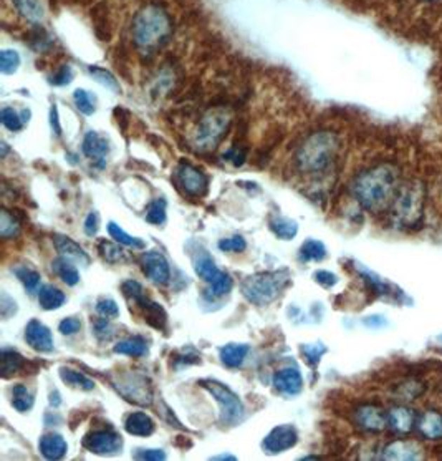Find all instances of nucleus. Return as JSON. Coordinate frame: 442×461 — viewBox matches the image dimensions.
I'll return each mask as SVG.
<instances>
[{
    "mask_svg": "<svg viewBox=\"0 0 442 461\" xmlns=\"http://www.w3.org/2000/svg\"><path fill=\"white\" fill-rule=\"evenodd\" d=\"M93 330H95V335L100 340L112 339V335L114 334V332H113L114 329L112 327V324L108 322L107 317H105V319H96L93 322Z\"/></svg>",
    "mask_w": 442,
    "mask_h": 461,
    "instance_id": "603ef678",
    "label": "nucleus"
},
{
    "mask_svg": "<svg viewBox=\"0 0 442 461\" xmlns=\"http://www.w3.org/2000/svg\"><path fill=\"white\" fill-rule=\"evenodd\" d=\"M441 340H442V337H441Z\"/></svg>",
    "mask_w": 442,
    "mask_h": 461,
    "instance_id": "e2e57ef3",
    "label": "nucleus"
},
{
    "mask_svg": "<svg viewBox=\"0 0 442 461\" xmlns=\"http://www.w3.org/2000/svg\"><path fill=\"white\" fill-rule=\"evenodd\" d=\"M114 352L121 353V355H128V357H135L140 358L142 355H146L147 352V344L146 340L136 335V337H130L126 340H121L114 345Z\"/></svg>",
    "mask_w": 442,
    "mask_h": 461,
    "instance_id": "cd10ccee",
    "label": "nucleus"
},
{
    "mask_svg": "<svg viewBox=\"0 0 442 461\" xmlns=\"http://www.w3.org/2000/svg\"><path fill=\"white\" fill-rule=\"evenodd\" d=\"M88 73L96 82L101 83L103 86H107L108 90H112L113 93H119V91H121L119 82L114 78L112 72L105 70V68H100V67H88Z\"/></svg>",
    "mask_w": 442,
    "mask_h": 461,
    "instance_id": "e433bc0d",
    "label": "nucleus"
},
{
    "mask_svg": "<svg viewBox=\"0 0 442 461\" xmlns=\"http://www.w3.org/2000/svg\"><path fill=\"white\" fill-rule=\"evenodd\" d=\"M326 352V347L323 344H316V345H303L302 347V353L305 355L307 362L310 363V365L315 367L316 363L320 362L321 355Z\"/></svg>",
    "mask_w": 442,
    "mask_h": 461,
    "instance_id": "09e8293b",
    "label": "nucleus"
},
{
    "mask_svg": "<svg viewBox=\"0 0 442 461\" xmlns=\"http://www.w3.org/2000/svg\"><path fill=\"white\" fill-rule=\"evenodd\" d=\"M55 241V247H57V251L60 252V256L65 257L68 261H75V262H80L83 266H88L90 264V257L88 254L85 252V249H83L80 244H76L73 239H70L68 236H57L53 238Z\"/></svg>",
    "mask_w": 442,
    "mask_h": 461,
    "instance_id": "a211bd4d",
    "label": "nucleus"
},
{
    "mask_svg": "<svg viewBox=\"0 0 442 461\" xmlns=\"http://www.w3.org/2000/svg\"><path fill=\"white\" fill-rule=\"evenodd\" d=\"M141 269L146 278L154 284H166L171 279V269H169L166 257L158 251L145 252L141 257Z\"/></svg>",
    "mask_w": 442,
    "mask_h": 461,
    "instance_id": "9b49d317",
    "label": "nucleus"
},
{
    "mask_svg": "<svg viewBox=\"0 0 442 461\" xmlns=\"http://www.w3.org/2000/svg\"><path fill=\"white\" fill-rule=\"evenodd\" d=\"M315 280L319 284L323 285V287H333V285L338 283V278L335 274H331L328 271H319L315 274Z\"/></svg>",
    "mask_w": 442,
    "mask_h": 461,
    "instance_id": "4d7b16f0",
    "label": "nucleus"
},
{
    "mask_svg": "<svg viewBox=\"0 0 442 461\" xmlns=\"http://www.w3.org/2000/svg\"><path fill=\"white\" fill-rule=\"evenodd\" d=\"M0 118H2V124L11 131H20L24 128L25 119H22L18 117V113L15 110L11 107H4L2 113H0Z\"/></svg>",
    "mask_w": 442,
    "mask_h": 461,
    "instance_id": "37998d69",
    "label": "nucleus"
},
{
    "mask_svg": "<svg viewBox=\"0 0 442 461\" xmlns=\"http://www.w3.org/2000/svg\"><path fill=\"white\" fill-rule=\"evenodd\" d=\"M417 430L427 440H441L442 438V415L437 412H426L419 418Z\"/></svg>",
    "mask_w": 442,
    "mask_h": 461,
    "instance_id": "4be33fe9",
    "label": "nucleus"
},
{
    "mask_svg": "<svg viewBox=\"0 0 442 461\" xmlns=\"http://www.w3.org/2000/svg\"><path fill=\"white\" fill-rule=\"evenodd\" d=\"M121 289H123L124 296L133 299V301H135V302L141 301V299L146 296L145 289H142V285L140 283H136V280H126V283H123Z\"/></svg>",
    "mask_w": 442,
    "mask_h": 461,
    "instance_id": "3c124183",
    "label": "nucleus"
},
{
    "mask_svg": "<svg viewBox=\"0 0 442 461\" xmlns=\"http://www.w3.org/2000/svg\"><path fill=\"white\" fill-rule=\"evenodd\" d=\"M108 233H109V236L114 239V241H116L118 244H123V246H128L133 249H142L146 246L142 239L130 236V234L124 233V230L119 228L116 223H113V221L112 223H108Z\"/></svg>",
    "mask_w": 442,
    "mask_h": 461,
    "instance_id": "f704fd0d",
    "label": "nucleus"
},
{
    "mask_svg": "<svg viewBox=\"0 0 442 461\" xmlns=\"http://www.w3.org/2000/svg\"><path fill=\"white\" fill-rule=\"evenodd\" d=\"M0 361H2L0 372H2L4 379H8V377L15 375L18 370L24 368V357H22L20 353L13 352V350L4 349L2 353H0Z\"/></svg>",
    "mask_w": 442,
    "mask_h": 461,
    "instance_id": "c85d7f7f",
    "label": "nucleus"
},
{
    "mask_svg": "<svg viewBox=\"0 0 442 461\" xmlns=\"http://www.w3.org/2000/svg\"><path fill=\"white\" fill-rule=\"evenodd\" d=\"M274 385L280 394L287 396H295L298 395L303 389V379L302 373L298 372V368L295 367H287L282 368L275 373L274 377Z\"/></svg>",
    "mask_w": 442,
    "mask_h": 461,
    "instance_id": "2eb2a0df",
    "label": "nucleus"
},
{
    "mask_svg": "<svg viewBox=\"0 0 442 461\" xmlns=\"http://www.w3.org/2000/svg\"><path fill=\"white\" fill-rule=\"evenodd\" d=\"M383 458L393 461L422 460L424 458V450L414 440H398L386 446Z\"/></svg>",
    "mask_w": 442,
    "mask_h": 461,
    "instance_id": "f8f14e48",
    "label": "nucleus"
},
{
    "mask_svg": "<svg viewBox=\"0 0 442 461\" xmlns=\"http://www.w3.org/2000/svg\"><path fill=\"white\" fill-rule=\"evenodd\" d=\"M336 151H338V138L330 131H319L302 143L295 161L303 173H321L333 163Z\"/></svg>",
    "mask_w": 442,
    "mask_h": 461,
    "instance_id": "7ed1b4c3",
    "label": "nucleus"
},
{
    "mask_svg": "<svg viewBox=\"0 0 442 461\" xmlns=\"http://www.w3.org/2000/svg\"><path fill=\"white\" fill-rule=\"evenodd\" d=\"M12 405L17 412H29L34 407V395L30 394V390L25 385L18 384L12 389Z\"/></svg>",
    "mask_w": 442,
    "mask_h": 461,
    "instance_id": "473e14b6",
    "label": "nucleus"
},
{
    "mask_svg": "<svg viewBox=\"0 0 442 461\" xmlns=\"http://www.w3.org/2000/svg\"><path fill=\"white\" fill-rule=\"evenodd\" d=\"M96 312H98L100 316L107 317V319H116L119 316L118 304L114 302L113 299H100V301L96 302Z\"/></svg>",
    "mask_w": 442,
    "mask_h": 461,
    "instance_id": "a18cd8bd",
    "label": "nucleus"
},
{
    "mask_svg": "<svg viewBox=\"0 0 442 461\" xmlns=\"http://www.w3.org/2000/svg\"><path fill=\"white\" fill-rule=\"evenodd\" d=\"M388 425L396 433L406 435L414 428V413L406 407H396L388 413Z\"/></svg>",
    "mask_w": 442,
    "mask_h": 461,
    "instance_id": "5701e85b",
    "label": "nucleus"
},
{
    "mask_svg": "<svg viewBox=\"0 0 442 461\" xmlns=\"http://www.w3.org/2000/svg\"><path fill=\"white\" fill-rule=\"evenodd\" d=\"M302 261H321L326 257V247L316 239H308L300 249Z\"/></svg>",
    "mask_w": 442,
    "mask_h": 461,
    "instance_id": "c9c22d12",
    "label": "nucleus"
},
{
    "mask_svg": "<svg viewBox=\"0 0 442 461\" xmlns=\"http://www.w3.org/2000/svg\"><path fill=\"white\" fill-rule=\"evenodd\" d=\"M100 252H101V256H103L108 262H118V261H121L123 256H124L121 247H118L116 244H112L108 241H101L100 242Z\"/></svg>",
    "mask_w": 442,
    "mask_h": 461,
    "instance_id": "de8ad7c7",
    "label": "nucleus"
},
{
    "mask_svg": "<svg viewBox=\"0 0 442 461\" xmlns=\"http://www.w3.org/2000/svg\"><path fill=\"white\" fill-rule=\"evenodd\" d=\"M81 151L83 155L88 156L90 160H93L98 166L105 164V158L109 153V143L105 136H101L96 131H88L83 138L81 143Z\"/></svg>",
    "mask_w": 442,
    "mask_h": 461,
    "instance_id": "dca6fc26",
    "label": "nucleus"
},
{
    "mask_svg": "<svg viewBox=\"0 0 442 461\" xmlns=\"http://www.w3.org/2000/svg\"><path fill=\"white\" fill-rule=\"evenodd\" d=\"M365 325L366 327H371V329H380V327H384L388 322L383 316H371V317H366L365 320Z\"/></svg>",
    "mask_w": 442,
    "mask_h": 461,
    "instance_id": "bf43d9fd",
    "label": "nucleus"
},
{
    "mask_svg": "<svg viewBox=\"0 0 442 461\" xmlns=\"http://www.w3.org/2000/svg\"><path fill=\"white\" fill-rule=\"evenodd\" d=\"M146 221L147 223L156 224V226L164 223L166 221V201L158 197V200H154L149 206H147Z\"/></svg>",
    "mask_w": 442,
    "mask_h": 461,
    "instance_id": "a19ab883",
    "label": "nucleus"
},
{
    "mask_svg": "<svg viewBox=\"0 0 442 461\" xmlns=\"http://www.w3.org/2000/svg\"><path fill=\"white\" fill-rule=\"evenodd\" d=\"M100 229V216L98 213H90L88 218L85 221V233L86 236H95Z\"/></svg>",
    "mask_w": 442,
    "mask_h": 461,
    "instance_id": "6e6d98bb",
    "label": "nucleus"
},
{
    "mask_svg": "<svg viewBox=\"0 0 442 461\" xmlns=\"http://www.w3.org/2000/svg\"><path fill=\"white\" fill-rule=\"evenodd\" d=\"M199 385L214 396L215 402L220 405V420L224 425L234 427L243 418V405L241 398L229 389L227 385L217 380H201Z\"/></svg>",
    "mask_w": 442,
    "mask_h": 461,
    "instance_id": "423d86ee",
    "label": "nucleus"
},
{
    "mask_svg": "<svg viewBox=\"0 0 442 461\" xmlns=\"http://www.w3.org/2000/svg\"><path fill=\"white\" fill-rule=\"evenodd\" d=\"M2 158H4V156H6L7 155V145H6V143H2Z\"/></svg>",
    "mask_w": 442,
    "mask_h": 461,
    "instance_id": "680f3d73",
    "label": "nucleus"
},
{
    "mask_svg": "<svg viewBox=\"0 0 442 461\" xmlns=\"http://www.w3.org/2000/svg\"><path fill=\"white\" fill-rule=\"evenodd\" d=\"M230 115L225 108H213L197 123L192 143L199 151H213L220 145L230 128Z\"/></svg>",
    "mask_w": 442,
    "mask_h": 461,
    "instance_id": "39448f33",
    "label": "nucleus"
},
{
    "mask_svg": "<svg viewBox=\"0 0 442 461\" xmlns=\"http://www.w3.org/2000/svg\"><path fill=\"white\" fill-rule=\"evenodd\" d=\"M65 294L62 290L55 287V285H43L39 290V304L41 309L45 311H55V309H60L65 304Z\"/></svg>",
    "mask_w": 442,
    "mask_h": 461,
    "instance_id": "a878e982",
    "label": "nucleus"
},
{
    "mask_svg": "<svg viewBox=\"0 0 442 461\" xmlns=\"http://www.w3.org/2000/svg\"><path fill=\"white\" fill-rule=\"evenodd\" d=\"M356 423L366 431H381L388 427V415L375 405H365L356 410Z\"/></svg>",
    "mask_w": 442,
    "mask_h": 461,
    "instance_id": "4468645a",
    "label": "nucleus"
},
{
    "mask_svg": "<svg viewBox=\"0 0 442 461\" xmlns=\"http://www.w3.org/2000/svg\"><path fill=\"white\" fill-rule=\"evenodd\" d=\"M39 448L40 453L47 460H60L67 455L68 445L62 435H58V433H48V435H43L40 438Z\"/></svg>",
    "mask_w": 442,
    "mask_h": 461,
    "instance_id": "6ab92c4d",
    "label": "nucleus"
},
{
    "mask_svg": "<svg viewBox=\"0 0 442 461\" xmlns=\"http://www.w3.org/2000/svg\"><path fill=\"white\" fill-rule=\"evenodd\" d=\"M12 6L15 7L18 15L24 17L30 24H39L43 20V7L40 6L39 0H12Z\"/></svg>",
    "mask_w": 442,
    "mask_h": 461,
    "instance_id": "393cba45",
    "label": "nucleus"
},
{
    "mask_svg": "<svg viewBox=\"0 0 442 461\" xmlns=\"http://www.w3.org/2000/svg\"><path fill=\"white\" fill-rule=\"evenodd\" d=\"M25 342L36 352H52L53 350L52 332L36 319L30 320L25 327Z\"/></svg>",
    "mask_w": 442,
    "mask_h": 461,
    "instance_id": "ddd939ff",
    "label": "nucleus"
},
{
    "mask_svg": "<svg viewBox=\"0 0 442 461\" xmlns=\"http://www.w3.org/2000/svg\"><path fill=\"white\" fill-rule=\"evenodd\" d=\"M118 390L126 396L130 402L140 403V405H149L151 403V390L146 385V380L140 379V377L133 375L130 379L123 380L118 384Z\"/></svg>",
    "mask_w": 442,
    "mask_h": 461,
    "instance_id": "f3484780",
    "label": "nucleus"
},
{
    "mask_svg": "<svg viewBox=\"0 0 442 461\" xmlns=\"http://www.w3.org/2000/svg\"><path fill=\"white\" fill-rule=\"evenodd\" d=\"M20 67V55L15 50L6 48L0 52V72L4 75H12Z\"/></svg>",
    "mask_w": 442,
    "mask_h": 461,
    "instance_id": "58836bf2",
    "label": "nucleus"
},
{
    "mask_svg": "<svg viewBox=\"0 0 442 461\" xmlns=\"http://www.w3.org/2000/svg\"><path fill=\"white\" fill-rule=\"evenodd\" d=\"M18 230H20V226L13 218V214L4 209L2 214H0V236L2 239H12L17 236Z\"/></svg>",
    "mask_w": 442,
    "mask_h": 461,
    "instance_id": "ea45409f",
    "label": "nucleus"
},
{
    "mask_svg": "<svg viewBox=\"0 0 442 461\" xmlns=\"http://www.w3.org/2000/svg\"><path fill=\"white\" fill-rule=\"evenodd\" d=\"M13 272H15V275L18 279H20V283L25 285V289L29 290L30 294H34L36 292V290H39V285H40V274L36 271L34 269H30V267H15V269H13Z\"/></svg>",
    "mask_w": 442,
    "mask_h": 461,
    "instance_id": "4c0bfd02",
    "label": "nucleus"
},
{
    "mask_svg": "<svg viewBox=\"0 0 442 461\" xmlns=\"http://www.w3.org/2000/svg\"><path fill=\"white\" fill-rule=\"evenodd\" d=\"M136 304L141 307V311L145 312V320L147 322V324L153 325L154 329H158V330H164L166 329L168 316H166L164 309L161 307L158 302H153L151 299H147L145 296L141 299V301H138Z\"/></svg>",
    "mask_w": 442,
    "mask_h": 461,
    "instance_id": "412c9836",
    "label": "nucleus"
},
{
    "mask_svg": "<svg viewBox=\"0 0 442 461\" xmlns=\"http://www.w3.org/2000/svg\"><path fill=\"white\" fill-rule=\"evenodd\" d=\"M80 329H81V322L75 319V317H67V319H63L58 325V330L62 332L63 335H73Z\"/></svg>",
    "mask_w": 442,
    "mask_h": 461,
    "instance_id": "864d4df0",
    "label": "nucleus"
},
{
    "mask_svg": "<svg viewBox=\"0 0 442 461\" xmlns=\"http://www.w3.org/2000/svg\"><path fill=\"white\" fill-rule=\"evenodd\" d=\"M396 219L403 226H414L422 218V209H424V191L422 186L404 188L399 191L398 197L394 201Z\"/></svg>",
    "mask_w": 442,
    "mask_h": 461,
    "instance_id": "0eeeda50",
    "label": "nucleus"
},
{
    "mask_svg": "<svg viewBox=\"0 0 442 461\" xmlns=\"http://www.w3.org/2000/svg\"><path fill=\"white\" fill-rule=\"evenodd\" d=\"M399 191L398 171L389 164L368 169L354 179L353 193L358 202L370 213H384L394 204Z\"/></svg>",
    "mask_w": 442,
    "mask_h": 461,
    "instance_id": "f257e3e1",
    "label": "nucleus"
},
{
    "mask_svg": "<svg viewBox=\"0 0 442 461\" xmlns=\"http://www.w3.org/2000/svg\"><path fill=\"white\" fill-rule=\"evenodd\" d=\"M50 124H52V130H53L55 135H57V136H62V126H60L57 105H53L52 110H50Z\"/></svg>",
    "mask_w": 442,
    "mask_h": 461,
    "instance_id": "13d9d810",
    "label": "nucleus"
},
{
    "mask_svg": "<svg viewBox=\"0 0 442 461\" xmlns=\"http://www.w3.org/2000/svg\"><path fill=\"white\" fill-rule=\"evenodd\" d=\"M173 32V22L163 7L151 4L141 8L133 18L131 34L136 47L141 52H156L168 41Z\"/></svg>",
    "mask_w": 442,
    "mask_h": 461,
    "instance_id": "f03ea898",
    "label": "nucleus"
},
{
    "mask_svg": "<svg viewBox=\"0 0 442 461\" xmlns=\"http://www.w3.org/2000/svg\"><path fill=\"white\" fill-rule=\"evenodd\" d=\"M174 178H176L178 186L181 188L184 195L191 197H201L207 193V186H209V179L204 173L201 171L196 166L189 163H181L174 171Z\"/></svg>",
    "mask_w": 442,
    "mask_h": 461,
    "instance_id": "6e6552de",
    "label": "nucleus"
},
{
    "mask_svg": "<svg viewBox=\"0 0 442 461\" xmlns=\"http://www.w3.org/2000/svg\"><path fill=\"white\" fill-rule=\"evenodd\" d=\"M60 377H62V380L65 382L67 385L73 387V389H81L86 391L95 389L93 380H90L88 377L83 375V373H80V372L72 370V368H65V367L60 368Z\"/></svg>",
    "mask_w": 442,
    "mask_h": 461,
    "instance_id": "2f4dec72",
    "label": "nucleus"
},
{
    "mask_svg": "<svg viewBox=\"0 0 442 461\" xmlns=\"http://www.w3.org/2000/svg\"><path fill=\"white\" fill-rule=\"evenodd\" d=\"M248 353V345L246 344H227L220 349V361L225 367L237 368L246 361Z\"/></svg>",
    "mask_w": 442,
    "mask_h": 461,
    "instance_id": "b1692460",
    "label": "nucleus"
},
{
    "mask_svg": "<svg viewBox=\"0 0 442 461\" xmlns=\"http://www.w3.org/2000/svg\"><path fill=\"white\" fill-rule=\"evenodd\" d=\"M73 100H75L76 108L80 110L83 115H93L95 113V103L91 100V95L86 90L78 89L73 93Z\"/></svg>",
    "mask_w": 442,
    "mask_h": 461,
    "instance_id": "c03bdc74",
    "label": "nucleus"
},
{
    "mask_svg": "<svg viewBox=\"0 0 442 461\" xmlns=\"http://www.w3.org/2000/svg\"><path fill=\"white\" fill-rule=\"evenodd\" d=\"M232 285H234L232 278H230L227 272H220L219 278L214 279L213 283H210L209 292L213 294L214 297H222L232 290Z\"/></svg>",
    "mask_w": 442,
    "mask_h": 461,
    "instance_id": "79ce46f5",
    "label": "nucleus"
},
{
    "mask_svg": "<svg viewBox=\"0 0 442 461\" xmlns=\"http://www.w3.org/2000/svg\"><path fill=\"white\" fill-rule=\"evenodd\" d=\"M290 283L288 271L262 272L247 278L242 283V294L248 302L255 306H269L280 296Z\"/></svg>",
    "mask_w": 442,
    "mask_h": 461,
    "instance_id": "20e7f679",
    "label": "nucleus"
},
{
    "mask_svg": "<svg viewBox=\"0 0 442 461\" xmlns=\"http://www.w3.org/2000/svg\"><path fill=\"white\" fill-rule=\"evenodd\" d=\"M194 269H196V274L199 275L201 279H204L206 283H213L214 279L219 278V274L222 271L217 269V266H215V262L213 257L207 254L206 251H202L201 254L196 256L194 259Z\"/></svg>",
    "mask_w": 442,
    "mask_h": 461,
    "instance_id": "bb28decb",
    "label": "nucleus"
},
{
    "mask_svg": "<svg viewBox=\"0 0 442 461\" xmlns=\"http://www.w3.org/2000/svg\"><path fill=\"white\" fill-rule=\"evenodd\" d=\"M27 41H29V45L36 52H45V50H48L52 47L53 40L52 37L48 35V32L45 29H41V27L35 25L34 29L29 32V35H27Z\"/></svg>",
    "mask_w": 442,
    "mask_h": 461,
    "instance_id": "72a5a7b5",
    "label": "nucleus"
},
{
    "mask_svg": "<svg viewBox=\"0 0 442 461\" xmlns=\"http://www.w3.org/2000/svg\"><path fill=\"white\" fill-rule=\"evenodd\" d=\"M270 229L274 230L275 236L279 239H283V241H290V239L297 236L298 233L297 223L288 218H282V216L270 219Z\"/></svg>",
    "mask_w": 442,
    "mask_h": 461,
    "instance_id": "7c9ffc66",
    "label": "nucleus"
},
{
    "mask_svg": "<svg viewBox=\"0 0 442 461\" xmlns=\"http://www.w3.org/2000/svg\"><path fill=\"white\" fill-rule=\"evenodd\" d=\"M136 460H166V453L163 450H136Z\"/></svg>",
    "mask_w": 442,
    "mask_h": 461,
    "instance_id": "5fc2aeb1",
    "label": "nucleus"
},
{
    "mask_svg": "<svg viewBox=\"0 0 442 461\" xmlns=\"http://www.w3.org/2000/svg\"><path fill=\"white\" fill-rule=\"evenodd\" d=\"M72 80H73V68L70 65H62L52 77H50V83L55 86L68 85Z\"/></svg>",
    "mask_w": 442,
    "mask_h": 461,
    "instance_id": "8fccbe9b",
    "label": "nucleus"
},
{
    "mask_svg": "<svg viewBox=\"0 0 442 461\" xmlns=\"http://www.w3.org/2000/svg\"><path fill=\"white\" fill-rule=\"evenodd\" d=\"M297 430H295L292 425H280L274 428V430L265 436V440L262 441V448H264L265 453L277 455L292 448V446L297 445Z\"/></svg>",
    "mask_w": 442,
    "mask_h": 461,
    "instance_id": "9d476101",
    "label": "nucleus"
},
{
    "mask_svg": "<svg viewBox=\"0 0 442 461\" xmlns=\"http://www.w3.org/2000/svg\"><path fill=\"white\" fill-rule=\"evenodd\" d=\"M52 267L55 274H57L67 285H76L80 283V274H78L76 267L72 264V261L65 259V257H58V259H55Z\"/></svg>",
    "mask_w": 442,
    "mask_h": 461,
    "instance_id": "c756f323",
    "label": "nucleus"
},
{
    "mask_svg": "<svg viewBox=\"0 0 442 461\" xmlns=\"http://www.w3.org/2000/svg\"><path fill=\"white\" fill-rule=\"evenodd\" d=\"M213 460H236V456H232V455H220V456H213Z\"/></svg>",
    "mask_w": 442,
    "mask_h": 461,
    "instance_id": "052dcab7",
    "label": "nucleus"
},
{
    "mask_svg": "<svg viewBox=\"0 0 442 461\" xmlns=\"http://www.w3.org/2000/svg\"><path fill=\"white\" fill-rule=\"evenodd\" d=\"M247 242L242 236H234L227 239H220L219 249L224 252H242L246 251Z\"/></svg>",
    "mask_w": 442,
    "mask_h": 461,
    "instance_id": "49530a36",
    "label": "nucleus"
},
{
    "mask_svg": "<svg viewBox=\"0 0 442 461\" xmlns=\"http://www.w3.org/2000/svg\"><path fill=\"white\" fill-rule=\"evenodd\" d=\"M83 446L95 455H113L123 448V440L113 430H95L83 438Z\"/></svg>",
    "mask_w": 442,
    "mask_h": 461,
    "instance_id": "1a4fd4ad",
    "label": "nucleus"
},
{
    "mask_svg": "<svg viewBox=\"0 0 442 461\" xmlns=\"http://www.w3.org/2000/svg\"><path fill=\"white\" fill-rule=\"evenodd\" d=\"M124 428L130 435H136V436H149L153 435L154 431V422L149 415L142 413V412H135L131 415H128L126 422H124Z\"/></svg>",
    "mask_w": 442,
    "mask_h": 461,
    "instance_id": "aec40b11",
    "label": "nucleus"
}]
</instances>
